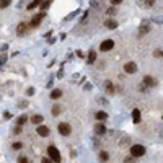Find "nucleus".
I'll use <instances>...</instances> for the list:
<instances>
[{
    "label": "nucleus",
    "instance_id": "obj_21",
    "mask_svg": "<svg viewBox=\"0 0 163 163\" xmlns=\"http://www.w3.org/2000/svg\"><path fill=\"white\" fill-rule=\"evenodd\" d=\"M108 160H109L108 152H101V153H100V161H108Z\"/></svg>",
    "mask_w": 163,
    "mask_h": 163
},
{
    "label": "nucleus",
    "instance_id": "obj_26",
    "mask_svg": "<svg viewBox=\"0 0 163 163\" xmlns=\"http://www.w3.org/2000/svg\"><path fill=\"white\" fill-rule=\"evenodd\" d=\"M11 147H13V150H20V149L23 147V144H20V142H17V144H13Z\"/></svg>",
    "mask_w": 163,
    "mask_h": 163
},
{
    "label": "nucleus",
    "instance_id": "obj_6",
    "mask_svg": "<svg viewBox=\"0 0 163 163\" xmlns=\"http://www.w3.org/2000/svg\"><path fill=\"white\" fill-rule=\"evenodd\" d=\"M124 72L126 74H136L137 72V64L136 62H127L124 65Z\"/></svg>",
    "mask_w": 163,
    "mask_h": 163
},
{
    "label": "nucleus",
    "instance_id": "obj_4",
    "mask_svg": "<svg viewBox=\"0 0 163 163\" xmlns=\"http://www.w3.org/2000/svg\"><path fill=\"white\" fill-rule=\"evenodd\" d=\"M46 15H44V11H41V13H38V15H34L33 20H31V23H30V28H36L39 26V23L42 21V18H44Z\"/></svg>",
    "mask_w": 163,
    "mask_h": 163
},
{
    "label": "nucleus",
    "instance_id": "obj_22",
    "mask_svg": "<svg viewBox=\"0 0 163 163\" xmlns=\"http://www.w3.org/2000/svg\"><path fill=\"white\" fill-rule=\"evenodd\" d=\"M51 3H52V0H46V2H44V3H42V5H41V8H42V10L49 8V7H51Z\"/></svg>",
    "mask_w": 163,
    "mask_h": 163
},
{
    "label": "nucleus",
    "instance_id": "obj_10",
    "mask_svg": "<svg viewBox=\"0 0 163 163\" xmlns=\"http://www.w3.org/2000/svg\"><path fill=\"white\" fill-rule=\"evenodd\" d=\"M95 134H98V136H105V134H106V127L103 124H95Z\"/></svg>",
    "mask_w": 163,
    "mask_h": 163
},
{
    "label": "nucleus",
    "instance_id": "obj_5",
    "mask_svg": "<svg viewBox=\"0 0 163 163\" xmlns=\"http://www.w3.org/2000/svg\"><path fill=\"white\" fill-rule=\"evenodd\" d=\"M114 47V41L113 39H106V41H103L100 44V49L103 51V52H108V51H111Z\"/></svg>",
    "mask_w": 163,
    "mask_h": 163
},
{
    "label": "nucleus",
    "instance_id": "obj_18",
    "mask_svg": "<svg viewBox=\"0 0 163 163\" xmlns=\"http://www.w3.org/2000/svg\"><path fill=\"white\" fill-rule=\"evenodd\" d=\"M95 59H96V52H95L93 49L88 52V64H93L95 62Z\"/></svg>",
    "mask_w": 163,
    "mask_h": 163
},
{
    "label": "nucleus",
    "instance_id": "obj_12",
    "mask_svg": "<svg viewBox=\"0 0 163 163\" xmlns=\"http://www.w3.org/2000/svg\"><path fill=\"white\" fill-rule=\"evenodd\" d=\"M132 121H134V124H139V122H140V111L137 108H134V111H132Z\"/></svg>",
    "mask_w": 163,
    "mask_h": 163
},
{
    "label": "nucleus",
    "instance_id": "obj_14",
    "mask_svg": "<svg viewBox=\"0 0 163 163\" xmlns=\"http://www.w3.org/2000/svg\"><path fill=\"white\" fill-rule=\"evenodd\" d=\"M139 30H140V31H139V34H140V36H142V34H145V33H149V30H150V26H149V23H142V25H140V28H139Z\"/></svg>",
    "mask_w": 163,
    "mask_h": 163
},
{
    "label": "nucleus",
    "instance_id": "obj_23",
    "mask_svg": "<svg viewBox=\"0 0 163 163\" xmlns=\"http://www.w3.org/2000/svg\"><path fill=\"white\" fill-rule=\"evenodd\" d=\"M106 91H108L109 95L113 93V83H111V82H106Z\"/></svg>",
    "mask_w": 163,
    "mask_h": 163
},
{
    "label": "nucleus",
    "instance_id": "obj_1",
    "mask_svg": "<svg viewBox=\"0 0 163 163\" xmlns=\"http://www.w3.org/2000/svg\"><path fill=\"white\" fill-rule=\"evenodd\" d=\"M130 155L132 157H144L145 155V147L140 145V144H136L130 147Z\"/></svg>",
    "mask_w": 163,
    "mask_h": 163
},
{
    "label": "nucleus",
    "instance_id": "obj_25",
    "mask_svg": "<svg viewBox=\"0 0 163 163\" xmlns=\"http://www.w3.org/2000/svg\"><path fill=\"white\" fill-rule=\"evenodd\" d=\"M153 55H155V57H158V59H163V51L157 49V51H155V52H153Z\"/></svg>",
    "mask_w": 163,
    "mask_h": 163
},
{
    "label": "nucleus",
    "instance_id": "obj_17",
    "mask_svg": "<svg viewBox=\"0 0 163 163\" xmlns=\"http://www.w3.org/2000/svg\"><path fill=\"white\" fill-rule=\"evenodd\" d=\"M62 106H59V105H55V106H52V109H51V113H52V116H59V114H61V109Z\"/></svg>",
    "mask_w": 163,
    "mask_h": 163
},
{
    "label": "nucleus",
    "instance_id": "obj_34",
    "mask_svg": "<svg viewBox=\"0 0 163 163\" xmlns=\"http://www.w3.org/2000/svg\"><path fill=\"white\" fill-rule=\"evenodd\" d=\"M161 119H163V118H161Z\"/></svg>",
    "mask_w": 163,
    "mask_h": 163
},
{
    "label": "nucleus",
    "instance_id": "obj_15",
    "mask_svg": "<svg viewBox=\"0 0 163 163\" xmlns=\"http://www.w3.org/2000/svg\"><path fill=\"white\" fill-rule=\"evenodd\" d=\"M42 121H44V118H42L41 114H34V116L31 118V122H33V124H38V126L41 124Z\"/></svg>",
    "mask_w": 163,
    "mask_h": 163
},
{
    "label": "nucleus",
    "instance_id": "obj_16",
    "mask_svg": "<svg viewBox=\"0 0 163 163\" xmlns=\"http://www.w3.org/2000/svg\"><path fill=\"white\" fill-rule=\"evenodd\" d=\"M96 119H98V121H105V119H108V113H105V111H98Z\"/></svg>",
    "mask_w": 163,
    "mask_h": 163
},
{
    "label": "nucleus",
    "instance_id": "obj_27",
    "mask_svg": "<svg viewBox=\"0 0 163 163\" xmlns=\"http://www.w3.org/2000/svg\"><path fill=\"white\" fill-rule=\"evenodd\" d=\"M153 3H155V0H145V5L147 7H153Z\"/></svg>",
    "mask_w": 163,
    "mask_h": 163
},
{
    "label": "nucleus",
    "instance_id": "obj_3",
    "mask_svg": "<svg viewBox=\"0 0 163 163\" xmlns=\"http://www.w3.org/2000/svg\"><path fill=\"white\" fill-rule=\"evenodd\" d=\"M59 134H61V136H70V132H72V127H70V124L69 122H61V124H59Z\"/></svg>",
    "mask_w": 163,
    "mask_h": 163
},
{
    "label": "nucleus",
    "instance_id": "obj_7",
    "mask_svg": "<svg viewBox=\"0 0 163 163\" xmlns=\"http://www.w3.org/2000/svg\"><path fill=\"white\" fill-rule=\"evenodd\" d=\"M28 26L26 23H20V25L17 26V36H25V34L28 33Z\"/></svg>",
    "mask_w": 163,
    "mask_h": 163
},
{
    "label": "nucleus",
    "instance_id": "obj_33",
    "mask_svg": "<svg viewBox=\"0 0 163 163\" xmlns=\"http://www.w3.org/2000/svg\"><path fill=\"white\" fill-rule=\"evenodd\" d=\"M124 161H127V163H130V161H134V160H132V157H127V158H124Z\"/></svg>",
    "mask_w": 163,
    "mask_h": 163
},
{
    "label": "nucleus",
    "instance_id": "obj_20",
    "mask_svg": "<svg viewBox=\"0 0 163 163\" xmlns=\"http://www.w3.org/2000/svg\"><path fill=\"white\" fill-rule=\"evenodd\" d=\"M28 121V116H26V114H23V116H20L18 119H17V122H18V126H23V124H25V122Z\"/></svg>",
    "mask_w": 163,
    "mask_h": 163
},
{
    "label": "nucleus",
    "instance_id": "obj_30",
    "mask_svg": "<svg viewBox=\"0 0 163 163\" xmlns=\"http://www.w3.org/2000/svg\"><path fill=\"white\" fill-rule=\"evenodd\" d=\"M111 3L116 7V5H119V3H122V0H111Z\"/></svg>",
    "mask_w": 163,
    "mask_h": 163
},
{
    "label": "nucleus",
    "instance_id": "obj_13",
    "mask_svg": "<svg viewBox=\"0 0 163 163\" xmlns=\"http://www.w3.org/2000/svg\"><path fill=\"white\" fill-rule=\"evenodd\" d=\"M52 100H59V98L62 96V90H59V88H55V90H52L51 91V95H49Z\"/></svg>",
    "mask_w": 163,
    "mask_h": 163
},
{
    "label": "nucleus",
    "instance_id": "obj_9",
    "mask_svg": "<svg viewBox=\"0 0 163 163\" xmlns=\"http://www.w3.org/2000/svg\"><path fill=\"white\" fill-rule=\"evenodd\" d=\"M144 85H147V86H155V85H157V80H155L153 77L145 75V77H144Z\"/></svg>",
    "mask_w": 163,
    "mask_h": 163
},
{
    "label": "nucleus",
    "instance_id": "obj_8",
    "mask_svg": "<svg viewBox=\"0 0 163 163\" xmlns=\"http://www.w3.org/2000/svg\"><path fill=\"white\" fill-rule=\"evenodd\" d=\"M118 25H119V23L116 21V20H111V18H108V20L105 21V26L108 28V30H116Z\"/></svg>",
    "mask_w": 163,
    "mask_h": 163
},
{
    "label": "nucleus",
    "instance_id": "obj_29",
    "mask_svg": "<svg viewBox=\"0 0 163 163\" xmlns=\"http://www.w3.org/2000/svg\"><path fill=\"white\" fill-rule=\"evenodd\" d=\"M18 161H20V163H26V161H30V160H28L26 157H20V158H18Z\"/></svg>",
    "mask_w": 163,
    "mask_h": 163
},
{
    "label": "nucleus",
    "instance_id": "obj_28",
    "mask_svg": "<svg viewBox=\"0 0 163 163\" xmlns=\"http://www.w3.org/2000/svg\"><path fill=\"white\" fill-rule=\"evenodd\" d=\"M26 95H30V96H33V95H34V88H28V90H26Z\"/></svg>",
    "mask_w": 163,
    "mask_h": 163
},
{
    "label": "nucleus",
    "instance_id": "obj_19",
    "mask_svg": "<svg viewBox=\"0 0 163 163\" xmlns=\"http://www.w3.org/2000/svg\"><path fill=\"white\" fill-rule=\"evenodd\" d=\"M42 0H33V2L30 3V5H28V8L30 10H33V8H36V7H39V3H41Z\"/></svg>",
    "mask_w": 163,
    "mask_h": 163
},
{
    "label": "nucleus",
    "instance_id": "obj_11",
    "mask_svg": "<svg viewBox=\"0 0 163 163\" xmlns=\"http://www.w3.org/2000/svg\"><path fill=\"white\" fill-rule=\"evenodd\" d=\"M36 132H38V134H39V136H41V137H47V136H49V129H47L46 126H39Z\"/></svg>",
    "mask_w": 163,
    "mask_h": 163
},
{
    "label": "nucleus",
    "instance_id": "obj_32",
    "mask_svg": "<svg viewBox=\"0 0 163 163\" xmlns=\"http://www.w3.org/2000/svg\"><path fill=\"white\" fill-rule=\"evenodd\" d=\"M5 61H7V55L3 54V55H2V61H0V64H2V65H3V64H5Z\"/></svg>",
    "mask_w": 163,
    "mask_h": 163
},
{
    "label": "nucleus",
    "instance_id": "obj_2",
    "mask_svg": "<svg viewBox=\"0 0 163 163\" xmlns=\"http://www.w3.org/2000/svg\"><path fill=\"white\" fill-rule=\"evenodd\" d=\"M47 153H49V157L52 158L54 161H61V152L55 149V145H49V147H47Z\"/></svg>",
    "mask_w": 163,
    "mask_h": 163
},
{
    "label": "nucleus",
    "instance_id": "obj_31",
    "mask_svg": "<svg viewBox=\"0 0 163 163\" xmlns=\"http://www.w3.org/2000/svg\"><path fill=\"white\" fill-rule=\"evenodd\" d=\"M13 132H15V134H20V132H21V127H20V126H18V127H15Z\"/></svg>",
    "mask_w": 163,
    "mask_h": 163
},
{
    "label": "nucleus",
    "instance_id": "obj_24",
    "mask_svg": "<svg viewBox=\"0 0 163 163\" xmlns=\"http://www.w3.org/2000/svg\"><path fill=\"white\" fill-rule=\"evenodd\" d=\"M10 2L11 0H2V2H0V7H2V8H7V7L10 5Z\"/></svg>",
    "mask_w": 163,
    "mask_h": 163
}]
</instances>
